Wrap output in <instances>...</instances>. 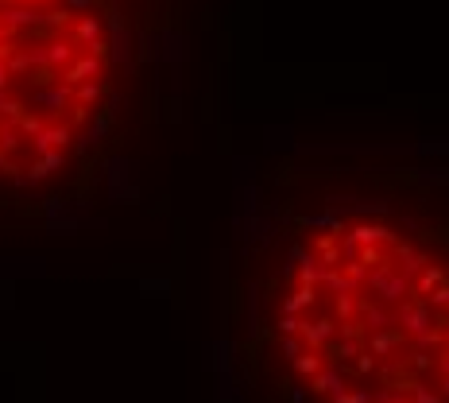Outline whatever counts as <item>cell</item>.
<instances>
[{
	"mask_svg": "<svg viewBox=\"0 0 449 403\" xmlns=\"http://www.w3.org/2000/svg\"><path fill=\"white\" fill-rule=\"evenodd\" d=\"M260 334L291 403H449V245L383 214L318 217L267 283Z\"/></svg>",
	"mask_w": 449,
	"mask_h": 403,
	"instance_id": "6da1fadb",
	"label": "cell"
}]
</instances>
